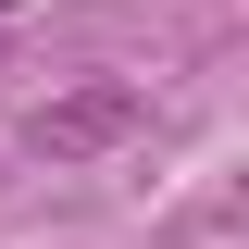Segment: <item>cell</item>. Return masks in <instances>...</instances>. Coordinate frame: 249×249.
I'll list each match as a JSON object with an SVG mask.
<instances>
[{"instance_id":"1","label":"cell","mask_w":249,"mask_h":249,"mask_svg":"<svg viewBox=\"0 0 249 249\" xmlns=\"http://www.w3.org/2000/svg\"><path fill=\"white\" fill-rule=\"evenodd\" d=\"M137 124H150V88H137V75H75V88H50L25 112V150L37 162H100V150H124Z\"/></svg>"},{"instance_id":"2","label":"cell","mask_w":249,"mask_h":249,"mask_svg":"<svg viewBox=\"0 0 249 249\" xmlns=\"http://www.w3.org/2000/svg\"><path fill=\"white\" fill-rule=\"evenodd\" d=\"M0 25H13V0H0Z\"/></svg>"}]
</instances>
